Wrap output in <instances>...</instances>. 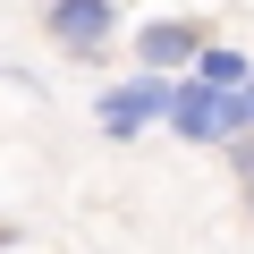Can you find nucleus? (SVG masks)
<instances>
[{
	"label": "nucleus",
	"mask_w": 254,
	"mask_h": 254,
	"mask_svg": "<svg viewBox=\"0 0 254 254\" xmlns=\"http://www.w3.org/2000/svg\"><path fill=\"white\" fill-rule=\"evenodd\" d=\"M161 102H170V76H153V68H136L127 85H110V93H102V110H93L102 144H136L144 127H161Z\"/></svg>",
	"instance_id": "nucleus-1"
},
{
	"label": "nucleus",
	"mask_w": 254,
	"mask_h": 254,
	"mask_svg": "<svg viewBox=\"0 0 254 254\" xmlns=\"http://www.w3.org/2000/svg\"><path fill=\"white\" fill-rule=\"evenodd\" d=\"M43 34L60 43V60H102L110 34H119V0H51Z\"/></svg>",
	"instance_id": "nucleus-2"
},
{
	"label": "nucleus",
	"mask_w": 254,
	"mask_h": 254,
	"mask_svg": "<svg viewBox=\"0 0 254 254\" xmlns=\"http://www.w3.org/2000/svg\"><path fill=\"white\" fill-rule=\"evenodd\" d=\"M161 127L178 144H220V85H170V102H161Z\"/></svg>",
	"instance_id": "nucleus-3"
},
{
	"label": "nucleus",
	"mask_w": 254,
	"mask_h": 254,
	"mask_svg": "<svg viewBox=\"0 0 254 254\" xmlns=\"http://www.w3.org/2000/svg\"><path fill=\"white\" fill-rule=\"evenodd\" d=\"M195 43H203V26H195V17H153V26H136V60H144L153 76L187 68V60H195Z\"/></svg>",
	"instance_id": "nucleus-4"
},
{
	"label": "nucleus",
	"mask_w": 254,
	"mask_h": 254,
	"mask_svg": "<svg viewBox=\"0 0 254 254\" xmlns=\"http://www.w3.org/2000/svg\"><path fill=\"white\" fill-rule=\"evenodd\" d=\"M237 76H254V60H246L237 43H212V34H203V43H195V85H220V93H229Z\"/></svg>",
	"instance_id": "nucleus-5"
},
{
	"label": "nucleus",
	"mask_w": 254,
	"mask_h": 254,
	"mask_svg": "<svg viewBox=\"0 0 254 254\" xmlns=\"http://www.w3.org/2000/svg\"><path fill=\"white\" fill-rule=\"evenodd\" d=\"M246 220H254V170H246Z\"/></svg>",
	"instance_id": "nucleus-6"
}]
</instances>
